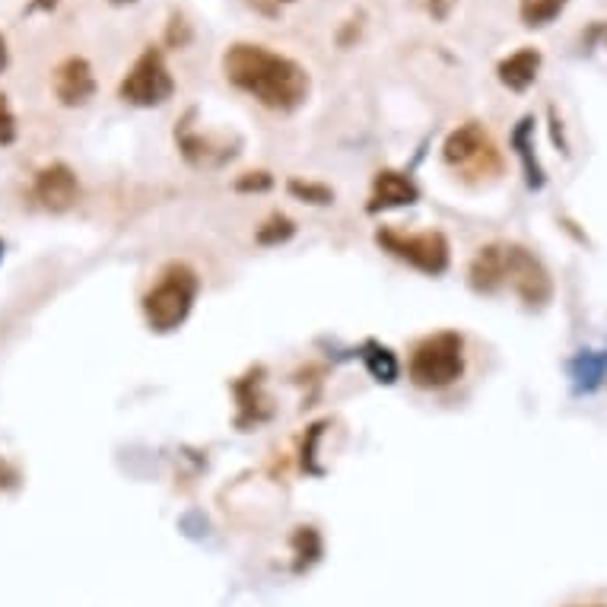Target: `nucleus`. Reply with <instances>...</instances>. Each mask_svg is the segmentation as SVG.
I'll use <instances>...</instances> for the list:
<instances>
[{
	"label": "nucleus",
	"instance_id": "obj_2",
	"mask_svg": "<svg viewBox=\"0 0 607 607\" xmlns=\"http://www.w3.org/2000/svg\"><path fill=\"white\" fill-rule=\"evenodd\" d=\"M408 376L417 388H449L464 376V338L458 331L429 335L414 347Z\"/></svg>",
	"mask_w": 607,
	"mask_h": 607
},
{
	"label": "nucleus",
	"instance_id": "obj_18",
	"mask_svg": "<svg viewBox=\"0 0 607 607\" xmlns=\"http://www.w3.org/2000/svg\"><path fill=\"white\" fill-rule=\"evenodd\" d=\"M290 191L296 197H305L308 204H331L335 191H328L325 185H312V182H290Z\"/></svg>",
	"mask_w": 607,
	"mask_h": 607
},
{
	"label": "nucleus",
	"instance_id": "obj_20",
	"mask_svg": "<svg viewBox=\"0 0 607 607\" xmlns=\"http://www.w3.org/2000/svg\"><path fill=\"white\" fill-rule=\"evenodd\" d=\"M239 191H265L270 189V175L267 172H248V179H239L235 182Z\"/></svg>",
	"mask_w": 607,
	"mask_h": 607
},
{
	"label": "nucleus",
	"instance_id": "obj_5",
	"mask_svg": "<svg viewBox=\"0 0 607 607\" xmlns=\"http://www.w3.org/2000/svg\"><path fill=\"white\" fill-rule=\"evenodd\" d=\"M121 99L137 106V109H153V106H162L172 99L175 93V80L166 68V58L159 48H144L141 58L131 64V71L124 74L121 86H118Z\"/></svg>",
	"mask_w": 607,
	"mask_h": 607
},
{
	"label": "nucleus",
	"instance_id": "obj_17",
	"mask_svg": "<svg viewBox=\"0 0 607 607\" xmlns=\"http://www.w3.org/2000/svg\"><path fill=\"white\" fill-rule=\"evenodd\" d=\"M290 235H293V223L287 217H270L265 227L258 229V242L262 245H277V242H283Z\"/></svg>",
	"mask_w": 607,
	"mask_h": 607
},
{
	"label": "nucleus",
	"instance_id": "obj_29",
	"mask_svg": "<svg viewBox=\"0 0 607 607\" xmlns=\"http://www.w3.org/2000/svg\"><path fill=\"white\" fill-rule=\"evenodd\" d=\"M0 252H3V245H0Z\"/></svg>",
	"mask_w": 607,
	"mask_h": 607
},
{
	"label": "nucleus",
	"instance_id": "obj_15",
	"mask_svg": "<svg viewBox=\"0 0 607 607\" xmlns=\"http://www.w3.org/2000/svg\"><path fill=\"white\" fill-rule=\"evenodd\" d=\"M366 369L373 373V379L379 381H394L398 379V360L388 347H379V343H366Z\"/></svg>",
	"mask_w": 607,
	"mask_h": 607
},
{
	"label": "nucleus",
	"instance_id": "obj_4",
	"mask_svg": "<svg viewBox=\"0 0 607 607\" xmlns=\"http://www.w3.org/2000/svg\"><path fill=\"white\" fill-rule=\"evenodd\" d=\"M197 296V277L185 265H172L162 270L159 283L144 296V315L153 331H175L189 318Z\"/></svg>",
	"mask_w": 607,
	"mask_h": 607
},
{
	"label": "nucleus",
	"instance_id": "obj_16",
	"mask_svg": "<svg viewBox=\"0 0 607 607\" xmlns=\"http://www.w3.org/2000/svg\"><path fill=\"white\" fill-rule=\"evenodd\" d=\"M605 369H607V353H585V356H579V360L572 363L575 379H585V376H588V381H585L588 388L602 381Z\"/></svg>",
	"mask_w": 607,
	"mask_h": 607
},
{
	"label": "nucleus",
	"instance_id": "obj_19",
	"mask_svg": "<svg viewBox=\"0 0 607 607\" xmlns=\"http://www.w3.org/2000/svg\"><path fill=\"white\" fill-rule=\"evenodd\" d=\"M16 141V114L10 109L7 96H0V147H10Z\"/></svg>",
	"mask_w": 607,
	"mask_h": 607
},
{
	"label": "nucleus",
	"instance_id": "obj_21",
	"mask_svg": "<svg viewBox=\"0 0 607 607\" xmlns=\"http://www.w3.org/2000/svg\"><path fill=\"white\" fill-rule=\"evenodd\" d=\"M423 3V10L433 16V20H446L449 13H452V7H456V0H420Z\"/></svg>",
	"mask_w": 607,
	"mask_h": 607
},
{
	"label": "nucleus",
	"instance_id": "obj_26",
	"mask_svg": "<svg viewBox=\"0 0 607 607\" xmlns=\"http://www.w3.org/2000/svg\"><path fill=\"white\" fill-rule=\"evenodd\" d=\"M54 3H58V0H36V3L29 7V10H38V7H45V10H51Z\"/></svg>",
	"mask_w": 607,
	"mask_h": 607
},
{
	"label": "nucleus",
	"instance_id": "obj_6",
	"mask_svg": "<svg viewBox=\"0 0 607 607\" xmlns=\"http://www.w3.org/2000/svg\"><path fill=\"white\" fill-rule=\"evenodd\" d=\"M376 242L398 262H408L423 274L436 277L449 267V242L442 232H398V229H379Z\"/></svg>",
	"mask_w": 607,
	"mask_h": 607
},
{
	"label": "nucleus",
	"instance_id": "obj_9",
	"mask_svg": "<svg viewBox=\"0 0 607 607\" xmlns=\"http://www.w3.org/2000/svg\"><path fill=\"white\" fill-rule=\"evenodd\" d=\"M76 197H80L76 175L64 162H51L36 175V201L45 210H51V214L71 210Z\"/></svg>",
	"mask_w": 607,
	"mask_h": 607
},
{
	"label": "nucleus",
	"instance_id": "obj_22",
	"mask_svg": "<svg viewBox=\"0 0 607 607\" xmlns=\"http://www.w3.org/2000/svg\"><path fill=\"white\" fill-rule=\"evenodd\" d=\"M169 41L172 45H185L189 41V26H185L182 16H172V23H169Z\"/></svg>",
	"mask_w": 607,
	"mask_h": 607
},
{
	"label": "nucleus",
	"instance_id": "obj_24",
	"mask_svg": "<svg viewBox=\"0 0 607 607\" xmlns=\"http://www.w3.org/2000/svg\"><path fill=\"white\" fill-rule=\"evenodd\" d=\"M16 484V474H13V468L7 464V461H0V490H7V487H13Z\"/></svg>",
	"mask_w": 607,
	"mask_h": 607
},
{
	"label": "nucleus",
	"instance_id": "obj_8",
	"mask_svg": "<svg viewBox=\"0 0 607 607\" xmlns=\"http://www.w3.org/2000/svg\"><path fill=\"white\" fill-rule=\"evenodd\" d=\"M51 86H54V96L61 106L76 109V106H86L93 96H96V76L86 58H64L54 74H51Z\"/></svg>",
	"mask_w": 607,
	"mask_h": 607
},
{
	"label": "nucleus",
	"instance_id": "obj_1",
	"mask_svg": "<svg viewBox=\"0 0 607 607\" xmlns=\"http://www.w3.org/2000/svg\"><path fill=\"white\" fill-rule=\"evenodd\" d=\"M227 80L270 112H293L308 99V71L265 45L235 41L223 54Z\"/></svg>",
	"mask_w": 607,
	"mask_h": 607
},
{
	"label": "nucleus",
	"instance_id": "obj_7",
	"mask_svg": "<svg viewBox=\"0 0 607 607\" xmlns=\"http://www.w3.org/2000/svg\"><path fill=\"white\" fill-rule=\"evenodd\" d=\"M502 287H509L525 305H547L554 296V280L544 262L522 248V245H502Z\"/></svg>",
	"mask_w": 607,
	"mask_h": 607
},
{
	"label": "nucleus",
	"instance_id": "obj_25",
	"mask_svg": "<svg viewBox=\"0 0 607 607\" xmlns=\"http://www.w3.org/2000/svg\"><path fill=\"white\" fill-rule=\"evenodd\" d=\"M7 61H10V54H7V41H3V36H0V74H3Z\"/></svg>",
	"mask_w": 607,
	"mask_h": 607
},
{
	"label": "nucleus",
	"instance_id": "obj_14",
	"mask_svg": "<svg viewBox=\"0 0 607 607\" xmlns=\"http://www.w3.org/2000/svg\"><path fill=\"white\" fill-rule=\"evenodd\" d=\"M567 3L570 0H522L519 16L529 29H544L567 10Z\"/></svg>",
	"mask_w": 607,
	"mask_h": 607
},
{
	"label": "nucleus",
	"instance_id": "obj_27",
	"mask_svg": "<svg viewBox=\"0 0 607 607\" xmlns=\"http://www.w3.org/2000/svg\"><path fill=\"white\" fill-rule=\"evenodd\" d=\"M114 7H124V3H137V0H112Z\"/></svg>",
	"mask_w": 607,
	"mask_h": 607
},
{
	"label": "nucleus",
	"instance_id": "obj_12",
	"mask_svg": "<svg viewBox=\"0 0 607 607\" xmlns=\"http://www.w3.org/2000/svg\"><path fill=\"white\" fill-rule=\"evenodd\" d=\"M502 245H487L474 255L468 267V280L477 293H499L502 290Z\"/></svg>",
	"mask_w": 607,
	"mask_h": 607
},
{
	"label": "nucleus",
	"instance_id": "obj_13",
	"mask_svg": "<svg viewBox=\"0 0 607 607\" xmlns=\"http://www.w3.org/2000/svg\"><path fill=\"white\" fill-rule=\"evenodd\" d=\"M532 134H534V118H522V121H519V128H515V134H512V147L519 150L522 162H525L529 185H532V189H541V185H544V172H541L537 156H534Z\"/></svg>",
	"mask_w": 607,
	"mask_h": 607
},
{
	"label": "nucleus",
	"instance_id": "obj_10",
	"mask_svg": "<svg viewBox=\"0 0 607 607\" xmlns=\"http://www.w3.org/2000/svg\"><path fill=\"white\" fill-rule=\"evenodd\" d=\"M541 64H544V54L529 45V48H519V51H512L509 58H502V61L496 64V76H499V83H502L506 89L525 93L534 80H537V74H541Z\"/></svg>",
	"mask_w": 607,
	"mask_h": 607
},
{
	"label": "nucleus",
	"instance_id": "obj_3",
	"mask_svg": "<svg viewBox=\"0 0 607 607\" xmlns=\"http://www.w3.org/2000/svg\"><path fill=\"white\" fill-rule=\"evenodd\" d=\"M442 159L468 182H484L502 172V156L496 150L490 131L481 121H468L446 137Z\"/></svg>",
	"mask_w": 607,
	"mask_h": 607
},
{
	"label": "nucleus",
	"instance_id": "obj_28",
	"mask_svg": "<svg viewBox=\"0 0 607 607\" xmlns=\"http://www.w3.org/2000/svg\"><path fill=\"white\" fill-rule=\"evenodd\" d=\"M572 607H605V605H572Z\"/></svg>",
	"mask_w": 607,
	"mask_h": 607
},
{
	"label": "nucleus",
	"instance_id": "obj_11",
	"mask_svg": "<svg viewBox=\"0 0 607 607\" xmlns=\"http://www.w3.org/2000/svg\"><path fill=\"white\" fill-rule=\"evenodd\" d=\"M420 197L417 185L404 175V172H394V169H381L373 182V201H369V210H391V207H404V204H414Z\"/></svg>",
	"mask_w": 607,
	"mask_h": 607
},
{
	"label": "nucleus",
	"instance_id": "obj_23",
	"mask_svg": "<svg viewBox=\"0 0 607 607\" xmlns=\"http://www.w3.org/2000/svg\"><path fill=\"white\" fill-rule=\"evenodd\" d=\"M258 13H267V16H274V13H280V7L283 3H293V0H248Z\"/></svg>",
	"mask_w": 607,
	"mask_h": 607
}]
</instances>
